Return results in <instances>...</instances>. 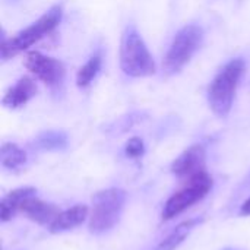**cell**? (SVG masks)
I'll use <instances>...</instances> for the list:
<instances>
[{
	"mask_svg": "<svg viewBox=\"0 0 250 250\" xmlns=\"http://www.w3.org/2000/svg\"><path fill=\"white\" fill-rule=\"evenodd\" d=\"M120 67L132 78H145L155 73V62L133 25H129L120 41Z\"/></svg>",
	"mask_w": 250,
	"mask_h": 250,
	"instance_id": "obj_1",
	"label": "cell"
},
{
	"mask_svg": "<svg viewBox=\"0 0 250 250\" xmlns=\"http://www.w3.org/2000/svg\"><path fill=\"white\" fill-rule=\"evenodd\" d=\"M243 72L245 62L242 59H233L218 72V75L211 82L208 89V103L217 116H229Z\"/></svg>",
	"mask_w": 250,
	"mask_h": 250,
	"instance_id": "obj_2",
	"label": "cell"
},
{
	"mask_svg": "<svg viewBox=\"0 0 250 250\" xmlns=\"http://www.w3.org/2000/svg\"><path fill=\"white\" fill-rule=\"evenodd\" d=\"M126 199V192L117 188L95 193L92 198V211L89 215V231L92 234H103L110 231L119 223Z\"/></svg>",
	"mask_w": 250,
	"mask_h": 250,
	"instance_id": "obj_3",
	"label": "cell"
},
{
	"mask_svg": "<svg viewBox=\"0 0 250 250\" xmlns=\"http://www.w3.org/2000/svg\"><path fill=\"white\" fill-rule=\"evenodd\" d=\"M62 21V7L54 6L48 12H45L38 21L26 26L25 29L19 31L9 40H3L0 45V57L1 60L12 59L13 56L19 54L21 51L29 48L32 44L38 42L41 38L48 35L51 31L56 29V26Z\"/></svg>",
	"mask_w": 250,
	"mask_h": 250,
	"instance_id": "obj_4",
	"label": "cell"
},
{
	"mask_svg": "<svg viewBox=\"0 0 250 250\" xmlns=\"http://www.w3.org/2000/svg\"><path fill=\"white\" fill-rule=\"evenodd\" d=\"M204 41V29L199 25L190 23L183 26L174 37L163 62V69L167 75L180 72L195 56Z\"/></svg>",
	"mask_w": 250,
	"mask_h": 250,
	"instance_id": "obj_5",
	"label": "cell"
},
{
	"mask_svg": "<svg viewBox=\"0 0 250 250\" xmlns=\"http://www.w3.org/2000/svg\"><path fill=\"white\" fill-rule=\"evenodd\" d=\"M212 186H214V180L207 171H202L188 179L186 185L180 190H177L174 195H171L168 201L166 202L163 214H161L163 221H170L179 217L192 205L202 201L211 192Z\"/></svg>",
	"mask_w": 250,
	"mask_h": 250,
	"instance_id": "obj_6",
	"label": "cell"
},
{
	"mask_svg": "<svg viewBox=\"0 0 250 250\" xmlns=\"http://www.w3.org/2000/svg\"><path fill=\"white\" fill-rule=\"evenodd\" d=\"M25 67L35 75L40 81L51 88L59 86L64 78V66L62 62L41 54L38 51H31L25 57Z\"/></svg>",
	"mask_w": 250,
	"mask_h": 250,
	"instance_id": "obj_7",
	"label": "cell"
},
{
	"mask_svg": "<svg viewBox=\"0 0 250 250\" xmlns=\"http://www.w3.org/2000/svg\"><path fill=\"white\" fill-rule=\"evenodd\" d=\"M207 154L202 145H192L171 164V173L180 179H190L205 170Z\"/></svg>",
	"mask_w": 250,
	"mask_h": 250,
	"instance_id": "obj_8",
	"label": "cell"
},
{
	"mask_svg": "<svg viewBox=\"0 0 250 250\" xmlns=\"http://www.w3.org/2000/svg\"><path fill=\"white\" fill-rule=\"evenodd\" d=\"M21 212H23L31 221H34L40 226H45L48 229V226L60 214V209L54 204L44 202V201L32 196L23 202Z\"/></svg>",
	"mask_w": 250,
	"mask_h": 250,
	"instance_id": "obj_9",
	"label": "cell"
},
{
	"mask_svg": "<svg viewBox=\"0 0 250 250\" xmlns=\"http://www.w3.org/2000/svg\"><path fill=\"white\" fill-rule=\"evenodd\" d=\"M88 207L86 205H75L66 211H60V214L54 218V221L48 226V231L53 234L64 233L73 230L85 223L88 218Z\"/></svg>",
	"mask_w": 250,
	"mask_h": 250,
	"instance_id": "obj_10",
	"label": "cell"
},
{
	"mask_svg": "<svg viewBox=\"0 0 250 250\" xmlns=\"http://www.w3.org/2000/svg\"><path fill=\"white\" fill-rule=\"evenodd\" d=\"M35 94H37L35 82L31 78L23 76L13 86H10L6 91V94L1 100V104L9 108H19V107L25 105Z\"/></svg>",
	"mask_w": 250,
	"mask_h": 250,
	"instance_id": "obj_11",
	"label": "cell"
},
{
	"mask_svg": "<svg viewBox=\"0 0 250 250\" xmlns=\"http://www.w3.org/2000/svg\"><path fill=\"white\" fill-rule=\"evenodd\" d=\"M35 193H37V189L26 186V188L15 189V190L9 192L6 196H3L0 201V220L3 223L12 220L18 212H21L23 202L26 199L35 196Z\"/></svg>",
	"mask_w": 250,
	"mask_h": 250,
	"instance_id": "obj_12",
	"label": "cell"
},
{
	"mask_svg": "<svg viewBox=\"0 0 250 250\" xmlns=\"http://www.w3.org/2000/svg\"><path fill=\"white\" fill-rule=\"evenodd\" d=\"M204 223V217H196V218H190L186 220L183 223H180L157 248L155 250H176L189 236L190 233Z\"/></svg>",
	"mask_w": 250,
	"mask_h": 250,
	"instance_id": "obj_13",
	"label": "cell"
},
{
	"mask_svg": "<svg viewBox=\"0 0 250 250\" xmlns=\"http://www.w3.org/2000/svg\"><path fill=\"white\" fill-rule=\"evenodd\" d=\"M69 138L62 130H47L40 133L34 141V148L41 151H63L67 148Z\"/></svg>",
	"mask_w": 250,
	"mask_h": 250,
	"instance_id": "obj_14",
	"label": "cell"
},
{
	"mask_svg": "<svg viewBox=\"0 0 250 250\" xmlns=\"http://www.w3.org/2000/svg\"><path fill=\"white\" fill-rule=\"evenodd\" d=\"M0 163L7 170H18L26 163V154L16 144L4 142L0 148Z\"/></svg>",
	"mask_w": 250,
	"mask_h": 250,
	"instance_id": "obj_15",
	"label": "cell"
},
{
	"mask_svg": "<svg viewBox=\"0 0 250 250\" xmlns=\"http://www.w3.org/2000/svg\"><path fill=\"white\" fill-rule=\"evenodd\" d=\"M101 69V56L100 54H94L79 70L76 75V85L79 88H85L88 86L92 79L98 75Z\"/></svg>",
	"mask_w": 250,
	"mask_h": 250,
	"instance_id": "obj_16",
	"label": "cell"
},
{
	"mask_svg": "<svg viewBox=\"0 0 250 250\" xmlns=\"http://www.w3.org/2000/svg\"><path fill=\"white\" fill-rule=\"evenodd\" d=\"M125 152L129 158H141L145 154V145L144 141L141 138H132L126 146H125Z\"/></svg>",
	"mask_w": 250,
	"mask_h": 250,
	"instance_id": "obj_17",
	"label": "cell"
},
{
	"mask_svg": "<svg viewBox=\"0 0 250 250\" xmlns=\"http://www.w3.org/2000/svg\"><path fill=\"white\" fill-rule=\"evenodd\" d=\"M240 215H243V217H250V198L242 205V208H240Z\"/></svg>",
	"mask_w": 250,
	"mask_h": 250,
	"instance_id": "obj_18",
	"label": "cell"
},
{
	"mask_svg": "<svg viewBox=\"0 0 250 250\" xmlns=\"http://www.w3.org/2000/svg\"><path fill=\"white\" fill-rule=\"evenodd\" d=\"M6 3H16V1H19V0H4Z\"/></svg>",
	"mask_w": 250,
	"mask_h": 250,
	"instance_id": "obj_19",
	"label": "cell"
},
{
	"mask_svg": "<svg viewBox=\"0 0 250 250\" xmlns=\"http://www.w3.org/2000/svg\"><path fill=\"white\" fill-rule=\"evenodd\" d=\"M226 250H233V249H226Z\"/></svg>",
	"mask_w": 250,
	"mask_h": 250,
	"instance_id": "obj_20",
	"label": "cell"
}]
</instances>
